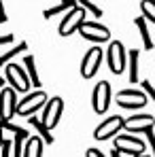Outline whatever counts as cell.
I'll return each instance as SVG.
<instances>
[{
    "mask_svg": "<svg viewBox=\"0 0 155 157\" xmlns=\"http://www.w3.org/2000/svg\"><path fill=\"white\" fill-rule=\"evenodd\" d=\"M49 102L47 94L43 89H36V91H30L26 94L19 104H17V115L19 117H34V113H38L41 108H45V104Z\"/></svg>",
    "mask_w": 155,
    "mask_h": 157,
    "instance_id": "cell-1",
    "label": "cell"
},
{
    "mask_svg": "<svg viewBox=\"0 0 155 157\" xmlns=\"http://www.w3.org/2000/svg\"><path fill=\"white\" fill-rule=\"evenodd\" d=\"M145 140L138 138L136 134H123V136H117L115 138V151L121 153L126 157H138L145 155Z\"/></svg>",
    "mask_w": 155,
    "mask_h": 157,
    "instance_id": "cell-2",
    "label": "cell"
},
{
    "mask_svg": "<svg viewBox=\"0 0 155 157\" xmlns=\"http://www.w3.org/2000/svg\"><path fill=\"white\" fill-rule=\"evenodd\" d=\"M126 62H128V53L123 49V43L121 40H110V45L106 49V64H108L110 72L113 75H123Z\"/></svg>",
    "mask_w": 155,
    "mask_h": 157,
    "instance_id": "cell-3",
    "label": "cell"
},
{
    "mask_svg": "<svg viewBox=\"0 0 155 157\" xmlns=\"http://www.w3.org/2000/svg\"><path fill=\"white\" fill-rule=\"evenodd\" d=\"M17 91L4 85L0 91V123H11V119L17 115Z\"/></svg>",
    "mask_w": 155,
    "mask_h": 157,
    "instance_id": "cell-4",
    "label": "cell"
},
{
    "mask_svg": "<svg viewBox=\"0 0 155 157\" xmlns=\"http://www.w3.org/2000/svg\"><path fill=\"white\" fill-rule=\"evenodd\" d=\"M110 102H113V89H110V83H108V81L96 83L94 94H91V108H94V113H98V115L106 113L108 106H110Z\"/></svg>",
    "mask_w": 155,
    "mask_h": 157,
    "instance_id": "cell-5",
    "label": "cell"
},
{
    "mask_svg": "<svg viewBox=\"0 0 155 157\" xmlns=\"http://www.w3.org/2000/svg\"><path fill=\"white\" fill-rule=\"evenodd\" d=\"M4 78L9 81V85H11L15 91H21V94H26L28 89L32 87V81H30V77H28L26 68L19 66V64H9V66H6Z\"/></svg>",
    "mask_w": 155,
    "mask_h": 157,
    "instance_id": "cell-6",
    "label": "cell"
},
{
    "mask_svg": "<svg viewBox=\"0 0 155 157\" xmlns=\"http://www.w3.org/2000/svg\"><path fill=\"white\" fill-rule=\"evenodd\" d=\"M85 9L83 6H79V4H75L70 11H68V15L62 19V24H60V28H57V32H60V36H70L75 30H79V28L85 24Z\"/></svg>",
    "mask_w": 155,
    "mask_h": 157,
    "instance_id": "cell-7",
    "label": "cell"
},
{
    "mask_svg": "<svg viewBox=\"0 0 155 157\" xmlns=\"http://www.w3.org/2000/svg\"><path fill=\"white\" fill-rule=\"evenodd\" d=\"M147 94L142 89H121L117 94V104L126 110H138L147 104Z\"/></svg>",
    "mask_w": 155,
    "mask_h": 157,
    "instance_id": "cell-8",
    "label": "cell"
},
{
    "mask_svg": "<svg viewBox=\"0 0 155 157\" xmlns=\"http://www.w3.org/2000/svg\"><path fill=\"white\" fill-rule=\"evenodd\" d=\"M62 113H64V100H62L60 96H53V98H49V102L45 104L43 113H41V121H43L49 130H53V128L60 123Z\"/></svg>",
    "mask_w": 155,
    "mask_h": 157,
    "instance_id": "cell-9",
    "label": "cell"
},
{
    "mask_svg": "<svg viewBox=\"0 0 155 157\" xmlns=\"http://www.w3.org/2000/svg\"><path fill=\"white\" fill-rule=\"evenodd\" d=\"M123 123H126V119L123 117H119V115H110L106 121H102L96 130H94V138L96 140H108V138H117V132L123 130Z\"/></svg>",
    "mask_w": 155,
    "mask_h": 157,
    "instance_id": "cell-10",
    "label": "cell"
},
{
    "mask_svg": "<svg viewBox=\"0 0 155 157\" xmlns=\"http://www.w3.org/2000/svg\"><path fill=\"white\" fill-rule=\"evenodd\" d=\"M79 34L85 40H91V43H106V40H110V30L106 26H102V24H96V21H85L79 28Z\"/></svg>",
    "mask_w": 155,
    "mask_h": 157,
    "instance_id": "cell-11",
    "label": "cell"
},
{
    "mask_svg": "<svg viewBox=\"0 0 155 157\" xmlns=\"http://www.w3.org/2000/svg\"><path fill=\"white\" fill-rule=\"evenodd\" d=\"M102 57L104 53L100 47H91L89 51L83 55V62H81V77L83 78H91L96 72H98V68H100V64H102Z\"/></svg>",
    "mask_w": 155,
    "mask_h": 157,
    "instance_id": "cell-12",
    "label": "cell"
},
{
    "mask_svg": "<svg viewBox=\"0 0 155 157\" xmlns=\"http://www.w3.org/2000/svg\"><path fill=\"white\" fill-rule=\"evenodd\" d=\"M155 125V117L149 113H136L126 119L123 130H128V134H145L147 130H151Z\"/></svg>",
    "mask_w": 155,
    "mask_h": 157,
    "instance_id": "cell-13",
    "label": "cell"
},
{
    "mask_svg": "<svg viewBox=\"0 0 155 157\" xmlns=\"http://www.w3.org/2000/svg\"><path fill=\"white\" fill-rule=\"evenodd\" d=\"M140 62V51L138 49H132L128 53V81L130 83H138L140 81V72H138V64Z\"/></svg>",
    "mask_w": 155,
    "mask_h": 157,
    "instance_id": "cell-14",
    "label": "cell"
},
{
    "mask_svg": "<svg viewBox=\"0 0 155 157\" xmlns=\"http://www.w3.org/2000/svg\"><path fill=\"white\" fill-rule=\"evenodd\" d=\"M134 24H136L138 32H140L142 49H145V51H151V49H153V38H151V32H149V24H147V19H145L142 15H138V17L134 19Z\"/></svg>",
    "mask_w": 155,
    "mask_h": 157,
    "instance_id": "cell-15",
    "label": "cell"
},
{
    "mask_svg": "<svg viewBox=\"0 0 155 157\" xmlns=\"http://www.w3.org/2000/svg\"><path fill=\"white\" fill-rule=\"evenodd\" d=\"M43 147H45V140H43L41 136H32V138H28L24 157H43Z\"/></svg>",
    "mask_w": 155,
    "mask_h": 157,
    "instance_id": "cell-16",
    "label": "cell"
},
{
    "mask_svg": "<svg viewBox=\"0 0 155 157\" xmlns=\"http://www.w3.org/2000/svg\"><path fill=\"white\" fill-rule=\"evenodd\" d=\"M24 68H26L30 81H32V87H41V78H38V72H36V59L32 55L24 57Z\"/></svg>",
    "mask_w": 155,
    "mask_h": 157,
    "instance_id": "cell-17",
    "label": "cell"
},
{
    "mask_svg": "<svg viewBox=\"0 0 155 157\" xmlns=\"http://www.w3.org/2000/svg\"><path fill=\"white\" fill-rule=\"evenodd\" d=\"M30 125L38 130L41 138L45 140V144H51V142H53V134H51V130H49V128H47V125H45V123H43L38 117H30Z\"/></svg>",
    "mask_w": 155,
    "mask_h": 157,
    "instance_id": "cell-18",
    "label": "cell"
},
{
    "mask_svg": "<svg viewBox=\"0 0 155 157\" xmlns=\"http://www.w3.org/2000/svg\"><path fill=\"white\" fill-rule=\"evenodd\" d=\"M28 49V43L24 40V43H19V45H15V47H11L6 53H2L0 55V66H9V62L13 59V57H17L19 53H24Z\"/></svg>",
    "mask_w": 155,
    "mask_h": 157,
    "instance_id": "cell-19",
    "label": "cell"
},
{
    "mask_svg": "<svg viewBox=\"0 0 155 157\" xmlns=\"http://www.w3.org/2000/svg\"><path fill=\"white\" fill-rule=\"evenodd\" d=\"M140 11L147 21L155 24V0H140Z\"/></svg>",
    "mask_w": 155,
    "mask_h": 157,
    "instance_id": "cell-20",
    "label": "cell"
},
{
    "mask_svg": "<svg viewBox=\"0 0 155 157\" xmlns=\"http://www.w3.org/2000/svg\"><path fill=\"white\" fill-rule=\"evenodd\" d=\"M75 4H77V2H60L57 6H51V9H47L43 15H45V19H51V17H55V15H57V13H62V11H70Z\"/></svg>",
    "mask_w": 155,
    "mask_h": 157,
    "instance_id": "cell-21",
    "label": "cell"
},
{
    "mask_svg": "<svg viewBox=\"0 0 155 157\" xmlns=\"http://www.w3.org/2000/svg\"><path fill=\"white\" fill-rule=\"evenodd\" d=\"M79 6H83L85 11H89L94 17H102V11H100V6H96V4H91L89 0H77Z\"/></svg>",
    "mask_w": 155,
    "mask_h": 157,
    "instance_id": "cell-22",
    "label": "cell"
},
{
    "mask_svg": "<svg viewBox=\"0 0 155 157\" xmlns=\"http://www.w3.org/2000/svg\"><path fill=\"white\" fill-rule=\"evenodd\" d=\"M142 91L147 94V98H151V100L155 102V87L149 83V81H142Z\"/></svg>",
    "mask_w": 155,
    "mask_h": 157,
    "instance_id": "cell-23",
    "label": "cell"
},
{
    "mask_svg": "<svg viewBox=\"0 0 155 157\" xmlns=\"http://www.w3.org/2000/svg\"><path fill=\"white\" fill-rule=\"evenodd\" d=\"M145 136H147V142H149V147H151V151H153V157H155V132H153V128L145 132Z\"/></svg>",
    "mask_w": 155,
    "mask_h": 157,
    "instance_id": "cell-24",
    "label": "cell"
},
{
    "mask_svg": "<svg viewBox=\"0 0 155 157\" xmlns=\"http://www.w3.org/2000/svg\"><path fill=\"white\" fill-rule=\"evenodd\" d=\"M6 19H9V15H6L4 4H2V0H0V24H6Z\"/></svg>",
    "mask_w": 155,
    "mask_h": 157,
    "instance_id": "cell-25",
    "label": "cell"
},
{
    "mask_svg": "<svg viewBox=\"0 0 155 157\" xmlns=\"http://www.w3.org/2000/svg\"><path fill=\"white\" fill-rule=\"evenodd\" d=\"M85 157H104V153H100L98 149H87V153H85Z\"/></svg>",
    "mask_w": 155,
    "mask_h": 157,
    "instance_id": "cell-26",
    "label": "cell"
},
{
    "mask_svg": "<svg viewBox=\"0 0 155 157\" xmlns=\"http://www.w3.org/2000/svg\"><path fill=\"white\" fill-rule=\"evenodd\" d=\"M13 43V34H4V36H0V45H11Z\"/></svg>",
    "mask_w": 155,
    "mask_h": 157,
    "instance_id": "cell-27",
    "label": "cell"
},
{
    "mask_svg": "<svg viewBox=\"0 0 155 157\" xmlns=\"http://www.w3.org/2000/svg\"><path fill=\"white\" fill-rule=\"evenodd\" d=\"M2 132L4 130H2V123H0V147H2V142H4V134H2Z\"/></svg>",
    "mask_w": 155,
    "mask_h": 157,
    "instance_id": "cell-28",
    "label": "cell"
},
{
    "mask_svg": "<svg viewBox=\"0 0 155 157\" xmlns=\"http://www.w3.org/2000/svg\"><path fill=\"white\" fill-rule=\"evenodd\" d=\"M4 83H6V78H4V77H0V85H4Z\"/></svg>",
    "mask_w": 155,
    "mask_h": 157,
    "instance_id": "cell-29",
    "label": "cell"
},
{
    "mask_svg": "<svg viewBox=\"0 0 155 157\" xmlns=\"http://www.w3.org/2000/svg\"><path fill=\"white\" fill-rule=\"evenodd\" d=\"M60 2H77V0H60Z\"/></svg>",
    "mask_w": 155,
    "mask_h": 157,
    "instance_id": "cell-30",
    "label": "cell"
}]
</instances>
